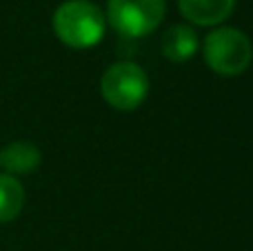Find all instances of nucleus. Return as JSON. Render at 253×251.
<instances>
[{
	"mask_svg": "<svg viewBox=\"0 0 253 251\" xmlns=\"http://www.w3.org/2000/svg\"><path fill=\"white\" fill-rule=\"evenodd\" d=\"M42 154L40 149L29 140H13L0 151V167L9 176H25L40 167Z\"/></svg>",
	"mask_w": 253,
	"mask_h": 251,
	"instance_id": "423d86ee",
	"label": "nucleus"
},
{
	"mask_svg": "<svg viewBox=\"0 0 253 251\" xmlns=\"http://www.w3.org/2000/svg\"><path fill=\"white\" fill-rule=\"evenodd\" d=\"M100 91L109 107L118 111H133L147 100L149 76L138 62H114L102 74Z\"/></svg>",
	"mask_w": 253,
	"mask_h": 251,
	"instance_id": "7ed1b4c3",
	"label": "nucleus"
},
{
	"mask_svg": "<svg viewBox=\"0 0 253 251\" xmlns=\"http://www.w3.org/2000/svg\"><path fill=\"white\" fill-rule=\"evenodd\" d=\"M160 49L165 53V58L173 62H187L191 60L193 56L200 49V40H198V34L187 25H173L165 31L162 36Z\"/></svg>",
	"mask_w": 253,
	"mask_h": 251,
	"instance_id": "0eeeda50",
	"label": "nucleus"
},
{
	"mask_svg": "<svg viewBox=\"0 0 253 251\" xmlns=\"http://www.w3.org/2000/svg\"><path fill=\"white\" fill-rule=\"evenodd\" d=\"M178 7L180 13L193 25L213 27L231 16L236 0H178Z\"/></svg>",
	"mask_w": 253,
	"mask_h": 251,
	"instance_id": "39448f33",
	"label": "nucleus"
},
{
	"mask_svg": "<svg viewBox=\"0 0 253 251\" xmlns=\"http://www.w3.org/2000/svg\"><path fill=\"white\" fill-rule=\"evenodd\" d=\"M25 207V187L16 176L0 173V222H11Z\"/></svg>",
	"mask_w": 253,
	"mask_h": 251,
	"instance_id": "6e6552de",
	"label": "nucleus"
},
{
	"mask_svg": "<svg viewBox=\"0 0 253 251\" xmlns=\"http://www.w3.org/2000/svg\"><path fill=\"white\" fill-rule=\"evenodd\" d=\"M53 31L67 47L89 49L105 36V16L98 4L87 0H69L53 13Z\"/></svg>",
	"mask_w": 253,
	"mask_h": 251,
	"instance_id": "f257e3e1",
	"label": "nucleus"
},
{
	"mask_svg": "<svg viewBox=\"0 0 253 251\" xmlns=\"http://www.w3.org/2000/svg\"><path fill=\"white\" fill-rule=\"evenodd\" d=\"M165 0H109V25L126 38H142L160 27L165 18Z\"/></svg>",
	"mask_w": 253,
	"mask_h": 251,
	"instance_id": "20e7f679",
	"label": "nucleus"
},
{
	"mask_svg": "<svg viewBox=\"0 0 253 251\" xmlns=\"http://www.w3.org/2000/svg\"><path fill=\"white\" fill-rule=\"evenodd\" d=\"M202 56H205L207 65L211 67V71L231 78V76H240L249 69L253 47L245 31L233 29V27H220L205 38Z\"/></svg>",
	"mask_w": 253,
	"mask_h": 251,
	"instance_id": "f03ea898",
	"label": "nucleus"
}]
</instances>
